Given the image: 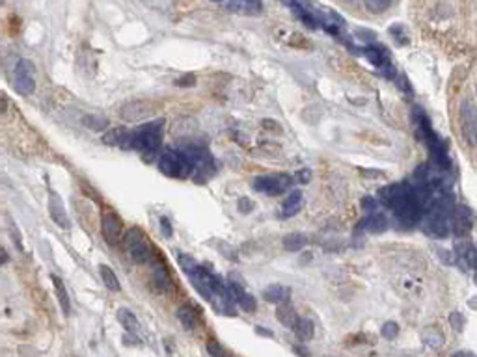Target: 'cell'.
<instances>
[{
  "label": "cell",
  "instance_id": "obj_24",
  "mask_svg": "<svg viewBox=\"0 0 477 357\" xmlns=\"http://www.w3.org/2000/svg\"><path fill=\"white\" fill-rule=\"evenodd\" d=\"M15 74H28V76H34L35 74V65L32 64L30 60H19L15 67Z\"/></svg>",
  "mask_w": 477,
  "mask_h": 357
},
{
  "label": "cell",
  "instance_id": "obj_39",
  "mask_svg": "<svg viewBox=\"0 0 477 357\" xmlns=\"http://www.w3.org/2000/svg\"><path fill=\"white\" fill-rule=\"evenodd\" d=\"M263 127H265V129H269V130H276V132H280V130H281L280 125L274 123L272 119H265V121H263Z\"/></svg>",
  "mask_w": 477,
  "mask_h": 357
},
{
  "label": "cell",
  "instance_id": "obj_27",
  "mask_svg": "<svg viewBox=\"0 0 477 357\" xmlns=\"http://www.w3.org/2000/svg\"><path fill=\"white\" fill-rule=\"evenodd\" d=\"M88 127H91V129L96 130H103L108 125V121H106V117H93V115H90V117H86L84 121Z\"/></svg>",
  "mask_w": 477,
  "mask_h": 357
},
{
  "label": "cell",
  "instance_id": "obj_13",
  "mask_svg": "<svg viewBox=\"0 0 477 357\" xmlns=\"http://www.w3.org/2000/svg\"><path fill=\"white\" fill-rule=\"evenodd\" d=\"M263 298L269 303H278L280 305L283 302H289V288L281 287V285H272V287L263 290Z\"/></svg>",
  "mask_w": 477,
  "mask_h": 357
},
{
  "label": "cell",
  "instance_id": "obj_10",
  "mask_svg": "<svg viewBox=\"0 0 477 357\" xmlns=\"http://www.w3.org/2000/svg\"><path fill=\"white\" fill-rule=\"evenodd\" d=\"M300 207H302V192L296 190V192L289 193L285 197V201H283V205H281V218H293V216H296V214L300 212Z\"/></svg>",
  "mask_w": 477,
  "mask_h": 357
},
{
  "label": "cell",
  "instance_id": "obj_19",
  "mask_svg": "<svg viewBox=\"0 0 477 357\" xmlns=\"http://www.w3.org/2000/svg\"><path fill=\"white\" fill-rule=\"evenodd\" d=\"M15 91L19 95H32L35 91V80L28 74H15Z\"/></svg>",
  "mask_w": 477,
  "mask_h": 357
},
{
  "label": "cell",
  "instance_id": "obj_44",
  "mask_svg": "<svg viewBox=\"0 0 477 357\" xmlns=\"http://www.w3.org/2000/svg\"><path fill=\"white\" fill-rule=\"evenodd\" d=\"M343 2H347V4H356L358 0H343Z\"/></svg>",
  "mask_w": 477,
  "mask_h": 357
},
{
  "label": "cell",
  "instance_id": "obj_9",
  "mask_svg": "<svg viewBox=\"0 0 477 357\" xmlns=\"http://www.w3.org/2000/svg\"><path fill=\"white\" fill-rule=\"evenodd\" d=\"M177 318H179V322H181V326L185 327L186 331H194L198 327V324H200L198 312L192 305H181V307L177 309Z\"/></svg>",
  "mask_w": 477,
  "mask_h": 357
},
{
  "label": "cell",
  "instance_id": "obj_30",
  "mask_svg": "<svg viewBox=\"0 0 477 357\" xmlns=\"http://www.w3.org/2000/svg\"><path fill=\"white\" fill-rule=\"evenodd\" d=\"M449 322H451V326H453V329L455 331H461L462 329V324H464V318L461 316V312H451V316H449Z\"/></svg>",
  "mask_w": 477,
  "mask_h": 357
},
{
  "label": "cell",
  "instance_id": "obj_17",
  "mask_svg": "<svg viewBox=\"0 0 477 357\" xmlns=\"http://www.w3.org/2000/svg\"><path fill=\"white\" fill-rule=\"evenodd\" d=\"M308 244V236L304 233H289L283 236V249L287 251H300Z\"/></svg>",
  "mask_w": 477,
  "mask_h": 357
},
{
  "label": "cell",
  "instance_id": "obj_16",
  "mask_svg": "<svg viewBox=\"0 0 477 357\" xmlns=\"http://www.w3.org/2000/svg\"><path fill=\"white\" fill-rule=\"evenodd\" d=\"M99 275H101V279H103V283H105V287L108 288V290H112V292H120V288H121L120 281H118V275H116L114 270H112L110 266L101 264Z\"/></svg>",
  "mask_w": 477,
  "mask_h": 357
},
{
  "label": "cell",
  "instance_id": "obj_28",
  "mask_svg": "<svg viewBox=\"0 0 477 357\" xmlns=\"http://www.w3.org/2000/svg\"><path fill=\"white\" fill-rule=\"evenodd\" d=\"M382 337L384 339H395L397 333H399V327H397L395 322H386L382 326Z\"/></svg>",
  "mask_w": 477,
  "mask_h": 357
},
{
  "label": "cell",
  "instance_id": "obj_31",
  "mask_svg": "<svg viewBox=\"0 0 477 357\" xmlns=\"http://www.w3.org/2000/svg\"><path fill=\"white\" fill-rule=\"evenodd\" d=\"M205 350H207V353H209V355H224V350H222V348L218 346V342H215V341L207 342Z\"/></svg>",
  "mask_w": 477,
  "mask_h": 357
},
{
  "label": "cell",
  "instance_id": "obj_29",
  "mask_svg": "<svg viewBox=\"0 0 477 357\" xmlns=\"http://www.w3.org/2000/svg\"><path fill=\"white\" fill-rule=\"evenodd\" d=\"M237 207H239V212L250 214L252 210L256 208V203H254L252 199H248V197H241V199H239V203H237Z\"/></svg>",
  "mask_w": 477,
  "mask_h": 357
},
{
  "label": "cell",
  "instance_id": "obj_26",
  "mask_svg": "<svg viewBox=\"0 0 477 357\" xmlns=\"http://www.w3.org/2000/svg\"><path fill=\"white\" fill-rule=\"evenodd\" d=\"M390 4V0H366V8L373 13H380L384 11Z\"/></svg>",
  "mask_w": 477,
  "mask_h": 357
},
{
  "label": "cell",
  "instance_id": "obj_3",
  "mask_svg": "<svg viewBox=\"0 0 477 357\" xmlns=\"http://www.w3.org/2000/svg\"><path fill=\"white\" fill-rule=\"evenodd\" d=\"M123 249H125L127 257L136 264H146L151 259V246L147 244L146 236L140 229H129L123 234Z\"/></svg>",
  "mask_w": 477,
  "mask_h": 357
},
{
  "label": "cell",
  "instance_id": "obj_15",
  "mask_svg": "<svg viewBox=\"0 0 477 357\" xmlns=\"http://www.w3.org/2000/svg\"><path fill=\"white\" fill-rule=\"evenodd\" d=\"M153 283H155V287L161 292H168L174 287L170 273H168V270L164 266H155V270H153Z\"/></svg>",
  "mask_w": 477,
  "mask_h": 357
},
{
  "label": "cell",
  "instance_id": "obj_14",
  "mask_svg": "<svg viewBox=\"0 0 477 357\" xmlns=\"http://www.w3.org/2000/svg\"><path fill=\"white\" fill-rule=\"evenodd\" d=\"M116 318H118V322H120L121 326L125 327L127 333H136L138 329H140V322H138V318H136L135 312H131L129 309H118Z\"/></svg>",
  "mask_w": 477,
  "mask_h": 357
},
{
  "label": "cell",
  "instance_id": "obj_1",
  "mask_svg": "<svg viewBox=\"0 0 477 357\" xmlns=\"http://www.w3.org/2000/svg\"><path fill=\"white\" fill-rule=\"evenodd\" d=\"M162 127H164V119H155V121L138 127L136 130H131V149L142 154L155 153L161 147Z\"/></svg>",
  "mask_w": 477,
  "mask_h": 357
},
{
  "label": "cell",
  "instance_id": "obj_37",
  "mask_svg": "<svg viewBox=\"0 0 477 357\" xmlns=\"http://www.w3.org/2000/svg\"><path fill=\"white\" fill-rule=\"evenodd\" d=\"M362 207H364V210H367V212H375L377 203H375V199H373V197H366L362 201Z\"/></svg>",
  "mask_w": 477,
  "mask_h": 357
},
{
  "label": "cell",
  "instance_id": "obj_45",
  "mask_svg": "<svg viewBox=\"0 0 477 357\" xmlns=\"http://www.w3.org/2000/svg\"><path fill=\"white\" fill-rule=\"evenodd\" d=\"M215 2H222V0H215Z\"/></svg>",
  "mask_w": 477,
  "mask_h": 357
},
{
  "label": "cell",
  "instance_id": "obj_25",
  "mask_svg": "<svg viewBox=\"0 0 477 357\" xmlns=\"http://www.w3.org/2000/svg\"><path fill=\"white\" fill-rule=\"evenodd\" d=\"M390 34L393 35L397 39V43H401V45H408V35L405 34V26H401V25H393V26H390Z\"/></svg>",
  "mask_w": 477,
  "mask_h": 357
},
{
  "label": "cell",
  "instance_id": "obj_22",
  "mask_svg": "<svg viewBox=\"0 0 477 357\" xmlns=\"http://www.w3.org/2000/svg\"><path fill=\"white\" fill-rule=\"evenodd\" d=\"M422 339H423V342L431 348H440L444 344V335L440 333V329H436V327H427V329L423 331Z\"/></svg>",
  "mask_w": 477,
  "mask_h": 357
},
{
  "label": "cell",
  "instance_id": "obj_21",
  "mask_svg": "<svg viewBox=\"0 0 477 357\" xmlns=\"http://www.w3.org/2000/svg\"><path fill=\"white\" fill-rule=\"evenodd\" d=\"M362 227H367V231H371V233H382L388 227V223L382 214L373 212V216H369V218L362 222Z\"/></svg>",
  "mask_w": 477,
  "mask_h": 357
},
{
  "label": "cell",
  "instance_id": "obj_36",
  "mask_svg": "<svg viewBox=\"0 0 477 357\" xmlns=\"http://www.w3.org/2000/svg\"><path fill=\"white\" fill-rule=\"evenodd\" d=\"M161 231L164 233L166 238H170L171 234H174V231H171V225H170V220H168V218H161Z\"/></svg>",
  "mask_w": 477,
  "mask_h": 357
},
{
  "label": "cell",
  "instance_id": "obj_32",
  "mask_svg": "<svg viewBox=\"0 0 477 357\" xmlns=\"http://www.w3.org/2000/svg\"><path fill=\"white\" fill-rule=\"evenodd\" d=\"M356 35H358V37H360V39L369 41V43H373V41H375V37H377V34H375V32H369V30H366V28L358 30V32H356Z\"/></svg>",
  "mask_w": 477,
  "mask_h": 357
},
{
  "label": "cell",
  "instance_id": "obj_2",
  "mask_svg": "<svg viewBox=\"0 0 477 357\" xmlns=\"http://www.w3.org/2000/svg\"><path fill=\"white\" fill-rule=\"evenodd\" d=\"M159 169L161 173L171 179H185L192 173V164L181 149L179 151H166L159 158Z\"/></svg>",
  "mask_w": 477,
  "mask_h": 357
},
{
  "label": "cell",
  "instance_id": "obj_38",
  "mask_svg": "<svg viewBox=\"0 0 477 357\" xmlns=\"http://www.w3.org/2000/svg\"><path fill=\"white\" fill-rule=\"evenodd\" d=\"M310 177H312V173H310V169H302L300 173H296V181H300L302 184L310 183Z\"/></svg>",
  "mask_w": 477,
  "mask_h": 357
},
{
  "label": "cell",
  "instance_id": "obj_23",
  "mask_svg": "<svg viewBox=\"0 0 477 357\" xmlns=\"http://www.w3.org/2000/svg\"><path fill=\"white\" fill-rule=\"evenodd\" d=\"M237 303H239V307H241L244 312H254L257 309L256 298L252 296V294H248V292H242L241 298L237 300Z\"/></svg>",
  "mask_w": 477,
  "mask_h": 357
},
{
  "label": "cell",
  "instance_id": "obj_46",
  "mask_svg": "<svg viewBox=\"0 0 477 357\" xmlns=\"http://www.w3.org/2000/svg\"><path fill=\"white\" fill-rule=\"evenodd\" d=\"M475 281H477V275H475Z\"/></svg>",
  "mask_w": 477,
  "mask_h": 357
},
{
  "label": "cell",
  "instance_id": "obj_6",
  "mask_svg": "<svg viewBox=\"0 0 477 357\" xmlns=\"http://www.w3.org/2000/svg\"><path fill=\"white\" fill-rule=\"evenodd\" d=\"M101 233H103V238L110 246H116L120 242L121 233H123V222L114 210H106L101 216Z\"/></svg>",
  "mask_w": 477,
  "mask_h": 357
},
{
  "label": "cell",
  "instance_id": "obj_43",
  "mask_svg": "<svg viewBox=\"0 0 477 357\" xmlns=\"http://www.w3.org/2000/svg\"><path fill=\"white\" fill-rule=\"evenodd\" d=\"M470 307H472V309H477V298H475V300H470Z\"/></svg>",
  "mask_w": 477,
  "mask_h": 357
},
{
  "label": "cell",
  "instance_id": "obj_18",
  "mask_svg": "<svg viewBox=\"0 0 477 357\" xmlns=\"http://www.w3.org/2000/svg\"><path fill=\"white\" fill-rule=\"evenodd\" d=\"M293 331L296 333V337L300 339V341H310L315 335V326H313V322L310 318H298V322H296Z\"/></svg>",
  "mask_w": 477,
  "mask_h": 357
},
{
  "label": "cell",
  "instance_id": "obj_42",
  "mask_svg": "<svg viewBox=\"0 0 477 357\" xmlns=\"http://www.w3.org/2000/svg\"><path fill=\"white\" fill-rule=\"evenodd\" d=\"M256 331L259 333V335H263V337H272V331H265V329H261V326H257Z\"/></svg>",
  "mask_w": 477,
  "mask_h": 357
},
{
  "label": "cell",
  "instance_id": "obj_5",
  "mask_svg": "<svg viewBox=\"0 0 477 357\" xmlns=\"http://www.w3.org/2000/svg\"><path fill=\"white\" fill-rule=\"evenodd\" d=\"M461 130L468 144H477V108L470 101H464L461 106Z\"/></svg>",
  "mask_w": 477,
  "mask_h": 357
},
{
  "label": "cell",
  "instance_id": "obj_41",
  "mask_svg": "<svg viewBox=\"0 0 477 357\" xmlns=\"http://www.w3.org/2000/svg\"><path fill=\"white\" fill-rule=\"evenodd\" d=\"M438 255H440V259H442L444 263H447V264H451L455 259H453V255H451V251H438Z\"/></svg>",
  "mask_w": 477,
  "mask_h": 357
},
{
  "label": "cell",
  "instance_id": "obj_40",
  "mask_svg": "<svg viewBox=\"0 0 477 357\" xmlns=\"http://www.w3.org/2000/svg\"><path fill=\"white\" fill-rule=\"evenodd\" d=\"M194 82H196L194 74H188V76H186V78H183V80H176L177 86H192Z\"/></svg>",
  "mask_w": 477,
  "mask_h": 357
},
{
  "label": "cell",
  "instance_id": "obj_11",
  "mask_svg": "<svg viewBox=\"0 0 477 357\" xmlns=\"http://www.w3.org/2000/svg\"><path fill=\"white\" fill-rule=\"evenodd\" d=\"M276 318H278V322L283 324V326L289 327V329H295L296 322H298V316H296L295 309H293V305L289 302L280 303V307H278V311H276Z\"/></svg>",
  "mask_w": 477,
  "mask_h": 357
},
{
  "label": "cell",
  "instance_id": "obj_12",
  "mask_svg": "<svg viewBox=\"0 0 477 357\" xmlns=\"http://www.w3.org/2000/svg\"><path fill=\"white\" fill-rule=\"evenodd\" d=\"M52 285H54V292H56V298H58V303H60L62 311H64V314L66 316H69L71 314V300H69V294H67L66 290V285H64V281H62L58 275H52Z\"/></svg>",
  "mask_w": 477,
  "mask_h": 357
},
{
  "label": "cell",
  "instance_id": "obj_35",
  "mask_svg": "<svg viewBox=\"0 0 477 357\" xmlns=\"http://www.w3.org/2000/svg\"><path fill=\"white\" fill-rule=\"evenodd\" d=\"M397 84L401 86V88H405V91H407L408 95L412 93V86H410V82H408L407 76H405V73H399V76H397Z\"/></svg>",
  "mask_w": 477,
  "mask_h": 357
},
{
  "label": "cell",
  "instance_id": "obj_7",
  "mask_svg": "<svg viewBox=\"0 0 477 357\" xmlns=\"http://www.w3.org/2000/svg\"><path fill=\"white\" fill-rule=\"evenodd\" d=\"M49 214H50V218H52V222H54L58 227H62V229L69 227V216H67V210H66V207H64V201H62L60 195L54 192L49 193Z\"/></svg>",
  "mask_w": 477,
  "mask_h": 357
},
{
  "label": "cell",
  "instance_id": "obj_33",
  "mask_svg": "<svg viewBox=\"0 0 477 357\" xmlns=\"http://www.w3.org/2000/svg\"><path fill=\"white\" fill-rule=\"evenodd\" d=\"M470 248H472V246H470L468 242H464V240H462V242H461V240H457V242H455V251H457L459 257H464V255H466V251Z\"/></svg>",
  "mask_w": 477,
  "mask_h": 357
},
{
  "label": "cell",
  "instance_id": "obj_20",
  "mask_svg": "<svg viewBox=\"0 0 477 357\" xmlns=\"http://www.w3.org/2000/svg\"><path fill=\"white\" fill-rule=\"evenodd\" d=\"M364 56H366L369 62H371L373 65H377V67H382V65L386 64V56H384V50L378 47V45H367L366 49H364Z\"/></svg>",
  "mask_w": 477,
  "mask_h": 357
},
{
  "label": "cell",
  "instance_id": "obj_4",
  "mask_svg": "<svg viewBox=\"0 0 477 357\" xmlns=\"http://www.w3.org/2000/svg\"><path fill=\"white\" fill-rule=\"evenodd\" d=\"M291 184V177L289 175H261V177L254 179V190L266 195H280L283 193Z\"/></svg>",
  "mask_w": 477,
  "mask_h": 357
},
{
  "label": "cell",
  "instance_id": "obj_8",
  "mask_svg": "<svg viewBox=\"0 0 477 357\" xmlns=\"http://www.w3.org/2000/svg\"><path fill=\"white\" fill-rule=\"evenodd\" d=\"M451 223H453V231L457 236H466L472 229V218H470V210L466 207H455L453 208V216H451Z\"/></svg>",
  "mask_w": 477,
  "mask_h": 357
},
{
  "label": "cell",
  "instance_id": "obj_34",
  "mask_svg": "<svg viewBox=\"0 0 477 357\" xmlns=\"http://www.w3.org/2000/svg\"><path fill=\"white\" fill-rule=\"evenodd\" d=\"M464 257L468 259V264H470V268H477V248H470L466 251V255Z\"/></svg>",
  "mask_w": 477,
  "mask_h": 357
}]
</instances>
